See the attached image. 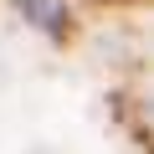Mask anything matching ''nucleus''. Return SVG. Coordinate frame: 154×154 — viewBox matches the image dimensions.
<instances>
[{
  "mask_svg": "<svg viewBox=\"0 0 154 154\" xmlns=\"http://www.w3.org/2000/svg\"><path fill=\"white\" fill-rule=\"evenodd\" d=\"M21 11L31 26H41L46 36H67L72 31V11H67V0H21Z\"/></svg>",
  "mask_w": 154,
  "mask_h": 154,
  "instance_id": "1",
  "label": "nucleus"
}]
</instances>
